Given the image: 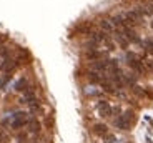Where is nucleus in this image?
I'll return each instance as SVG.
<instances>
[{"label": "nucleus", "instance_id": "obj_13", "mask_svg": "<svg viewBox=\"0 0 153 143\" xmlns=\"http://www.w3.org/2000/svg\"><path fill=\"white\" fill-rule=\"evenodd\" d=\"M146 48H148V52L153 53V40H148V42H146Z\"/></svg>", "mask_w": 153, "mask_h": 143}, {"label": "nucleus", "instance_id": "obj_3", "mask_svg": "<svg viewBox=\"0 0 153 143\" xmlns=\"http://www.w3.org/2000/svg\"><path fill=\"white\" fill-rule=\"evenodd\" d=\"M95 108H97V112H98V115L103 116V118H107V116H113V107H111L107 100H98L97 105H95Z\"/></svg>", "mask_w": 153, "mask_h": 143}, {"label": "nucleus", "instance_id": "obj_2", "mask_svg": "<svg viewBox=\"0 0 153 143\" xmlns=\"http://www.w3.org/2000/svg\"><path fill=\"white\" fill-rule=\"evenodd\" d=\"M28 122H30V118L27 116V113L25 112H17L15 115L12 116L10 127L13 128V130H22V128H25L28 125Z\"/></svg>", "mask_w": 153, "mask_h": 143}, {"label": "nucleus", "instance_id": "obj_14", "mask_svg": "<svg viewBox=\"0 0 153 143\" xmlns=\"http://www.w3.org/2000/svg\"><path fill=\"white\" fill-rule=\"evenodd\" d=\"M152 28H153V22H152Z\"/></svg>", "mask_w": 153, "mask_h": 143}, {"label": "nucleus", "instance_id": "obj_6", "mask_svg": "<svg viewBox=\"0 0 153 143\" xmlns=\"http://www.w3.org/2000/svg\"><path fill=\"white\" fill-rule=\"evenodd\" d=\"M100 28H102V32H105V33H115L117 32V27H115L113 23H111V20L108 19H103V20H100Z\"/></svg>", "mask_w": 153, "mask_h": 143}, {"label": "nucleus", "instance_id": "obj_4", "mask_svg": "<svg viewBox=\"0 0 153 143\" xmlns=\"http://www.w3.org/2000/svg\"><path fill=\"white\" fill-rule=\"evenodd\" d=\"M126 57H128V65H130L135 72H140V73L145 72V65H143V62L140 60V58H137L135 55H131V53H128Z\"/></svg>", "mask_w": 153, "mask_h": 143}, {"label": "nucleus", "instance_id": "obj_9", "mask_svg": "<svg viewBox=\"0 0 153 143\" xmlns=\"http://www.w3.org/2000/svg\"><path fill=\"white\" fill-rule=\"evenodd\" d=\"M15 65H17L15 60H13V58H8V57H7V58L4 60V63L0 65V68L4 70V72H10V70L15 68Z\"/></svg>", "mask_w": 153, "mask_h": 143}, {"label": "nucleus", "instance_id": "obj_10", "mask_svg": "<svg viewBox=\"0 0 153 143\" xmlns=\"http://www.w3.org/2000/svg\"><path fill=\"white\" fill-rule=\"evenodd\" d=\"M27 88H28V80L25 77H22L15 83V90H17V92H23V90H27Z\"/></svg>", "mask_w": 153, "mask_h": 143}, {"label": "nucleus", "instance_id": "obj_12", "mask_svg": "<svg viewBox=\"0 0 153 143\" xmlns=\"http://www.w3.org/2000/svg\"><path fill=\"white\" fill-rule=\"evenodd\" d=\"M7 142V133H5V130L2 127H0V143H5Z\"/></svg>", "mask_w": 153, "mask_h": 143}, {"label": "nucleus", "instance_id": "obj_11", "mask_svg": "<svg viewBox=\"0 0 153 143\" xmlns=\"http://www.w3.org/2000/svg\"><path fill=\"white\" fill-rule=\"evenodd\" d=\"M117 142V136L111 135V133H108V135L103 136V143H115Z\"/></svg>", "mask_w": 153, "mask_h": 143}, {"label": "nucleus", "instance_id": "obj_5", "mask_svg": "<svg viewBox=\"0 0 153 143\" xmlns=\"http://www.w3.org/2000/svg\"><path fill=\"white\" fill-rule=\"evenodd\" d=\"M85 57H87L88 60H93V62H97V60H102V58L105 57V52L98 50V48H88L87 53H85Z\"/></svg>", "mask_w": 153, "mask_h": 143}, {"label": "nucleus", "instance_id": "obj_7", "mask_svg": "<svg viewBox=\"0 0 153 143\" xmlns=\"http://www.w3.org/2000/svg\"><path fill=\"white\" fill-rule=\"evenodd\" d=\"M40 130H42L40 122H38L37 118H30V122H28V125H27V132L32 133V135H38Z\"/></svg>", "mask_w": 153, "mask_h": 143}, {"label": "nucleus", "instance_id": "obj_1", "mask_svg": "<svg viewBox=\"0 0 153 143\" xmlns=\"http://www.w3.org/2000/svg\"><path fill=\"white\" fill-rule=\"evenodd\" d=\"M113 123H115V127L120 128V130H130L131 125H133V112L128 110V112L122 113V115H117Z\"/></svg>", "mask_w": 153, "mask_h": 143}, {"label": "nucleus", "instance_id": "obj_8", "mask_svg": "<svg viewBox=\"0 0 153 143\" xmlns=\"http://www.w3.org/2000/svg\"><path fill=\"white\" fill-rule=\"evenodd\" d=\"M92 132H93V135H97V136H102V138H103L105 135H108V127L105 123H95L92 127Z\"/></svg>", "mask_w": 153, "mask_h": 143}]
</instances>
